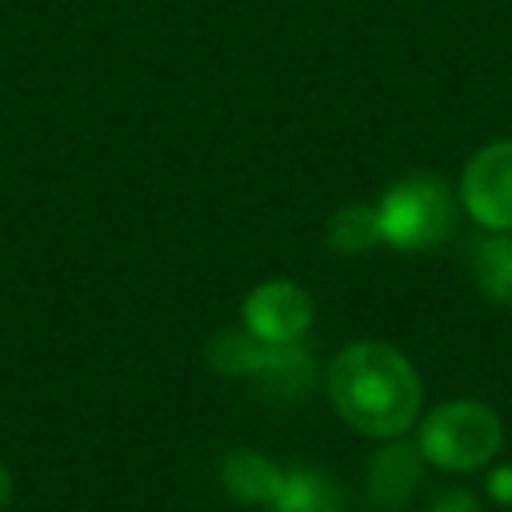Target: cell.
Returning a JSON list of instances; mask_svg holds the SVG:
<instances>
[{
  "mask_svg": "<svg viewBox=\"0 0 512 512\" xmlns=\"http://www.w3.org/2000/svg\"><path fill=\"white\" fill-rule=\"evenodd\" d=\"M8 500H12V476H8V468L0 464V512L8 508Z\"/></svg>",
  "mask_w": 512,
  "mask_h": 512,
  "instance_id": "14",
  "label": "cell"
},
{
  "mask_svg": "<svg viewBox=\"0 0 512 512\" xmlns=\"http://www.w3.org/2000/svg\"><path fill=\"white\" fill-rule=\"evenodd\" d=\"M460 204L488 232H512V136L492 140L460 172Z\"/></svg>",
  "mask_w": 512,
  "mask_h": 512,
  "instance_id": "5",
  "label": "cell"
},
{
  "mask_svg": "<svg viewBox=\"0 0 512 512\" xmlns=\"http://www.w3.org/2000/svg\"><path fill=\"white\" fill-rule=\"evenodd\" d=\"M308 324L312 296L292 280H268L244 296V332L260 344H300Z\"/></svg>",
  "mask_w": 512,
  "mask_h": 512,
  "instance_id": "6",
  "label": "cell"
},
{
  "mask_svg": "<svg viewBox=\"0 0 512 512\" xmlns=\"http://www.w3.org/2000/svg\"><path fill=\"white\" fill-rule=\"evenodd\" d=\"M208 360L228 376H260L288 392H300L312 380V356L300 344H260L248 332L212 336Z\"/></svg>",
  "mask_w": 512,
  "mask_h": 512,
  "instance_id": "4",
  "label": "cell"
},
{
  "mask_svg": "<svg viewBox=\"0 0 512 512\" xmlns=\"http://www.w3.org/2000/svg\"><path fill=\"white\" fill-rule=\"evenodd\" d=\"M468 272L484 300L512 308V232H476L464 248Z\"/></svg>",
  "mask_w": 512,
  "mask_h": 512,
  "instance_id": "8",
  "label": "cell"
},
{
  "mask_svg": "<svg viewBox=\"0 0 512 512\" xmlns=\"http://www.w3.org/2000/svg\"><path fill=\"white\" fill-rule=\"evenodd\" d=\"M428 512H480V500H476V492H468V488H448V492H440V496L432 500Z\"/></svg>",
  "mask_w": 512,
  "mask_h": 512,
  "instance_id": "12",
  "label": "cell"
},
{
  "mask_svg": "<svg viewBox=\"0 0 512 512\" xmlns=\"http://www.w3.org/2000/svg\"><path fill=\"white\" fill-rule=\"evenodd\" d=\"M328 400L348 428L392 440L416 424L424 388L400 348L384 340H356L328 364Z\"/></svg>",
  "mask_w": 512,
  "mask_h": 512,
  "instance_id": "1",
  "label": "cell"
},
{
  "mask_svg": "<svg viewBox=\"0 0 512 512\" xmlns=\"http://www.w3.org/2000/svg\"><path fill=\"white\" fill-rule=\"evenodd\" d=\"M328 244L344 256H360L380 244V224L372 204H344L328 220Z\"/></svg>",
  "mask_w": 512,
  "mask_h": 512,
  "instance_id": "10",
  "label": "cell"
},
{
  "mask_svg": "<svg viewBox=\"0 0 512 512\" xmlns=\"http://www.w3.org/2000/svg\"><path fill=\"white\" fill-rule=\"evenodd\" d=\"M224 480H228V488H232L240 500H264V504H268L272 492H276L280 468L268 464L264 456L236 452V456H228V464H224Z\"/></svg>",
  "mask_w": 512,
  "mask_h": 512,
  "instance_id": "11",
  "label": "cell"
},
{
  "mask_svg": "<svg viewBox=\"0 0 512 512\" xmlns=\"http://www.w3.org/2000/svg\"><path fill=\"white\" fill-rule=\"evenodd\" d=\"M500 444H504V424L496 408L472 396L436 404L416 428L420 456L444 472H476L496 460Z\"/></svg>",
  "mask_w": 512,
  "mask_h": 512,
  "instance_id": "2",
  "label": "cell"
},
{
  "mask_svg": "<svg viewBox=\"0 0 512 512\" xmlns=\"http://www.w3.org/2000/svg\"><path fill=\"white\" fill-rule=\"evenodd\" d=\"M272 512H344V496L332 484V476L316 468H292L280 472L272 492Z\"/></svg>",
  "mask_w": 512,
  "mask_h": 512,
  "instance_id": "9",
  "label": "cell"
},
{
  "mask_svg": "<svg viewBox=\"0 0 512 512\" xmlns=\"http://www.w3.org/2000/svg\"><path fill=\"white\" fill-rule=\"evenodd\" d=\"M424 464H428V460L420 456L416 444L392 436V440L368 460V476H364L368 504L380 508V512H396V508H404V504L416 496L420 480H424Z\"/></svg>",
  "mask_w": 512,
  "mask_h": 512,
  "instance_id": "7",
  "label": "cell"
},
{
  "mask_svg": "<svg viewBox=\"0 0 512 512\" xmlns=\"http://www.w3.org/2000/svg\"><path fill=\"white\" fill-rule=\"evenodd\" d=\"M484 488H488V496H492L496 504H504V508H512V464H496V468L488 472V480H484Z\"/></svg>",
  "mask_w": 512,
  "mask_h": 512,
  "instance_id": "13",
  "label": "cell"
},
{
  "mask_svg": "<svg viewBox=\"0 0 512 512\" xmlns=\"http://www.w3.org/2000/svg\"><path fill=\"white\" fill-rule=\"evenodd\" d=\"M380 224V244L400 252H428L448 240L456 220V200L436 172H408L384 188L372 204Z\"/></svg>",
  "mask_w": 512,
  "mask_h": 512,
  "instance_id": "3",
  "label": "cell"
}]
</instances>
